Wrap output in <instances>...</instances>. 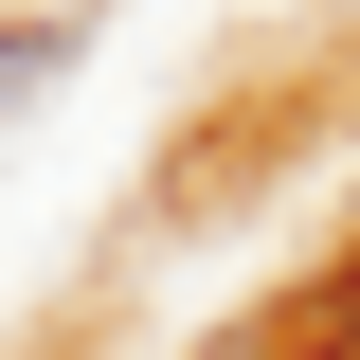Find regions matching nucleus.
I'll return each instance as SVG.
<instances>
[{
    "mask_svg": "<svg viewBox=\"0 0 360 360\" xmlns=\"http://www.w3.org/2000/svg\"><path fill=\"white\" fill-rule=\"evenodd\" d=\"M72 72V18H0V108H18V90H54Z\"/></svg>",
    "mask_w": 360,
    "mask_h": 360,
    "instance_id": "f257e3e1",
    "label": "nucleus"
}]
</instances>
